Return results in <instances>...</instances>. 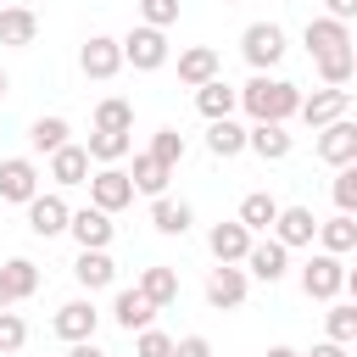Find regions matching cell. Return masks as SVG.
I'll return each instance as SVG.
<instances>
[{
    "label": "cell",
    "mask_w": 357,
    "mask_h": 357,
    "mask_svg": "<svg viewBox=\"0 0 357 357\" xmlns=\"http://www.w3.org/2000/svg\"><path fill=\"white\" fill-rule=\"evenodd\" d=\"M84 151H89V162H100V167H112V162H123V156L134 151V139H128V134H112V128H95Z\"/></svg>",
    "instance_id": "f546056e"
},
{
    "label": "cell",
    "mask_w": 357,
    "mask_h": 357,
    "mask_svg": "<svg viewBox=\"0 0 357 357\" xmlns=\"http://www.w3.org/2000/svg\"><path fill=\"white\" fill-rule=\"evenodd\" d=\"M301 290H307L312 301H335V296L346 290V262H340L335 251L307 257V268H301Z\"/></svg>",
    "instance_id": "277c9868"
},
{
    "label": "cell",
    "mask_w": 357,
    "mask_h": 357,
    "mask_svg": "<svg viewBox=\"0 0 357 357\" xmlns=\"http://www.w3.org/2000/svg\"><path fill=\"white\" fill-rule=\"evenodd\" d=\"M223 6H240V0H223Z\"/></svg>",
    "instance_id": "f907efd6"
},
{
    "label": "cell",
    "mask_w": 357,
    "mask_h": 357,
    "mask_svg": "<svg viewBox=\"0 0 357 357\" xmlns=\"http://www.w3.org/2000/svg\"><path fill=\"white\" fill-rule=\"evenodd\" d=\"M218 50L212 45H190V50H178V84H190V89H201V84H212L218 78Z\"/></svg>",
    "instance_id": "44dd1931"
},
{
    "label": "cell",
    "mask_w": 357,
    "mask_h": 357,
    "mask_svg": "<svg viewBox=\"0 0 357 357\" xmlns=\"http://www.w3.org/2000/svg\"><path fill=\"white\" fill-rule=\"evenodd\" d=\"M346 106H351V89H312V95H301V123L307 128H324V123H335V117H346Z\"/></svg>",
    "instance_id": "5bb4252c"
},
{
    "label": "cell",
    "mask_w": 357,
    "mask_h": 357,
    "mask_svg": "<svg viewBox=\"0 0 357 357\" xmlns=\"http://www.w3.org/2000/svg\"><path fill=\"white\" fill-rule=\"evenodd\" d=\"M151 156L167 162V167H178V162H184V134H178V128H156V134H151Z\"/></svg>",
    "instance_id": "74e56055"
},
{
    "label": "cell",
    "mask_w": 357,
    "mask_h": 357,
    "mask_svg": "<svg viewBox=\"0 0 357 357\" xmlns=\"http://www.w3.org/2000/svg\"><path fill=\"white\" fill-rule=\"evenodd\" d=\"M262 357H301V351H296V346H268Z\"/></svg>",
    "instance_id": "7dc6e473"
},
{
    "label": "cell",
    "mask_w": 357,
    "mask_h": 357,
    "mask_svg": "<svg viewBox=\"0 0 357 357\" xmlns=\"http://www.w3.org/2000/svg\"><path fill=\"white\" fill-rule=\"evenodd\" d=\"M67 117H33V128H28V145L39 151V156H50V151H61L67 145Z\"/></svg>",
    "instance_id": "4dcf8cb0"
},
{
    "label": "cell",
    "mask_w": 357,
    "mask_h": 357,
    "mask_svg": "<svg viewBox=\"0 0 357 357\" xmlns=\"http://www.w3.org/2000/svg\"><path fill=\"white\" fill-rule=\"evenodd\" d=\"M22 346H28V324L6 307V312H0V357H11V351H22Z\"/></svg>",
    "instance_id": "f35d334b"
},
{
    "label": "cell",
    "mask_w": 357,
    "mask_h": 357,
    "mask_svg": "<svg viewBox=\"0 0 357 357\" xmlns=\"http://www.w3.org/2000/svg\"><path fill=\"white\" fill-rule=\"evenodd\" d=\"M139 22H151V28H173V22H178V0H139Z\"/></svg>",
    "instance_id": "ab89813d"
},
{
    "label": "cell",
    "mask_w": 357,
    "mask_h": 357,
    "mask_svg": "<svg viewBox=\"0 0 357 357\" xmlns=\"http://www.w3.org/2000/svg\"><path fill=\"white\" fill-rule=\"evenodd\" d=\"M318 245H324V251H335V257H346V251H357V218H351V212H335V218H318Z\"/></svg>",
    "instance_id": "d4e9b609"
},
{
    "label": "cell",
    "mask_w": 357,
    "mask_h": 357,
    "mask_svg": "<svg viewBox=\"0 0 357 357\" xmlns=\"http://www.w3.org/2000/svg\"><path fill=\"white\" fill-rule=\"evenodd\" d=\"M0 273H6V284H11V301H28V296L39 290V268H33L28 257H11V262H0Z\"/></svg>",
    "instance_id": "d6a6232c"
},
{
    "label": "cell",
    "mask_w": 357,
    "mask_h": 357,
    "mask_svg": "<svg viewBox=\"0 0 357 357\" xmlns=\"http://www.w3.org/2000/svg\"><path fill=\"white\" fill-rule=\"evenodd\" d=\"M67 234L78 240V251H106L117 229H112V212H100V206H78L73 223H67Z\"/></svg>",
    "instance_id": "8fae6325"
},
{
    "label": "cell",
    "mask_w": 357,
    "mask_h": 357,
    "mask_svg": "<svg viewBox=\"0 0 357 357\" xmlns=\"http://www.w3.org/2000/svg\"><path fill=\"white\" fill-rule=\"evenodd\" d=\"M324 329H329V340L351 346V340H357V301H335V307L324 312Z\"/></svg>",
    "instance_id": "d590c367"
},
{
    "label": "cell",
    "mask_w": 357,
    "mask_h": 357,
    "mask_svg": "<svg viewBox=\"0 0 357 357\" xmlns=\"http://www.w3.org/2000/svg\"><path fill=\"white\" fill-rule=\"evenodd\" d=\"M67 223H73V206H67L56 190H50V195L39 190V195L28 201V229H33L39 240H56V234H67Z\"/></svg>",
    "instance_id": "ba28073f"
},
{
    "label": "cell",
    "mask_w": 357,
    "mask_h": 357,
    "mask_svg": "<svg viewBox=\"0 0 357 357\" xmlns=\"http://www.w3.org/2000/svg\"><path fill=\"white\" fill-rule=\"evenodd\" d=\"M95 128H112V134H128V128H134V106H128L123 95H106V100L95 106Z\"/></svg>",
    "instance_id": "e575fe53"
},
{
    "label": "cell",
    "mask_w": 357,
    "mask_h": 357,
    "mask_svg": "<svg viewBox=\"0 0 357 357\" xmlns=\"http://www.w3.org/2000/svg\"><path fill=\"white\" fill-rule=\"evenodd\" d=\"M346 290H351V301H357V268H346Z\"/></svg>",
    "instance_id": "c3c4849f"
},
{
    "label": "cell",
    "mask_w": 357,
    "mask_h": 357,
    "mask_svg": "<svg viewBox=\"0 0 357 357\" xmlns=\"http://www.w3.org/2000/svg\"><path fill=\"white\" fill-rule=\"evenodd\" d=\"M167 56H173L167 28H151V22L128 28V39H123V67H134V73H156V67H167Z\"/></svg>",
    "instance_id": "7a4b0ae2"
},
{
    "label": "cell",
    "mask_w": 357,
    "mask_h": 357,
    "mask_svg": "<svg viewBox=\"0 0 357 357\" xmlns=\"http://www.w3.org/2000/svg\"><path fill=\"white\" fill-rule=\"evenodd\" d=\"M324 17H335V22H351V17H357V0H324Z\"/></svg>",
    "instance_id": "7bdbcfd3"
},
{
    "label": "cell",
    "mask_w": 357,
    "mask_h": 357,
    "mask_svg": "<svg viewBox=\"0 0 357 357\" xmlns=\"http://www.w3.org/2000/svg\"><path fill=\"white\" fill-rule=\"evenodd\" d=\"M301 39H307L312 61H318V56H335V50H351V28H346V22H335V17H307Z\"/></svg>",
    "instance_id": "e0dca14e"
},
{
    "label": "cell",
    "mask_w": 357,
    "mask_h": 357,
    "mask_svg": "<svg viewBox=\"0 0 357 357\" xmlns=\"http://www.w3.org/2000/svg\"><path fill=\"white\" fill-rule=\"evenodd\" d=\"M234 106H240V89H234V84H223V78H212V84H201V89H195V112H201L206 123L234 117Z\"/></svg>",
    "instance_id": "cb8c5ba5"
},
{
    "label": "cell",
    "mask_w": 357,
    "mask_h": 357,
    "mask_svg": "<svg viewBox=\"0 0 357 357\" xmlns=\"http://www.w3.org/2000/svg\"><path fill=\"white\" fill-rule=\"evenodd\" d=\"M318 78H324L329 89H346V84L357 78V56H351V50H335V56H318Z\"/></svg>",
    "instance_id": "836d02e7"
},
{
    "label": "cell",
    "mask_w": 357,
    "mask_h": 357,
    "mask_svg": "<svg viewBox=\"0 0 357 357\" xmlns=\"http://www.w3.org/2000/svg\"><path fill=\"white\" fill-rule=\"evenodd\" d=\"M284 28L279 22H251L245 33H240V56L251 61V73H268V67H279L284 61Z\"/></svg>",
    "instance_id": "3957f363"
},
{
    "label": "cell",
    "mask_w": 357,
    "mask_h": 357,
    "mask_svg": "<svg viewBox=\"0 0 357 357\" xmlns=\"http://www.w3.org/2000/svg\"><path fill=\"white\" fill-rule=\"evenodd\" d=\"M279 245H312L318 240V218H312V206H279V218H273V229H268Z\"/></svg>",
    "instance_id": "9a60e30c"
},
{
    "label": "cell",
    "mask_w": 357,
    "mask_h": 357,
    "mask_svg": "<svg viewBox=\"0 0 357 357\" xmlns=\"http://www.w3.org/2000/svg\"><path fill=\"white\" fill-rule=\"evenodd\" d=\"M33 195H39V167H33L28 156H6V162H0V201L28 206Z\"/></svg>",
    "instance_id": "7c38bea8"
},
{
    "label": "cell",
    "mask_w": 357,
    "mask_h": 357,
    "mask_svg": "<svg viewBox=\"0 0 357 357\" xmlns=\"http://www.w3.org/2000/svg\"><path fill=\"white\" fill-rule=\"evenodd\" d=\"M240 106L251 112V123H290L301 112V89L290 78L251 73V84H240Z\"/></svg>",
    "instance_id": "6da1fadb"
},
{
    "label": "cell",
    "mask_w": 357,
    "mask_h": 357,
    "mask_svg": "<svg viewBox=\"0 0 357 357\" xmlns=\"http://www.w3.org/2000/svg\"><path fill=\"white\" fill-rule=\"evenodd\" d=\"M134 357H173V335H162V329H139V335H134Z\"/></svg>",
    "instance_id": "60d3db41"
},
{
    "label": "cell",
    "mask_w": 357,
    "mask_h": 357,
    "mask_svg": "<svg viewBox=\"0 0 357 357\" xmlns=\"http://www.w3.org/2000/svg\"><path fill=\"white\" fill-rule=\"evenodd\" d=\"M290 145H296V139L284 134V123H251V128H245V151H257L262 162H284Z\"/></svg>",
    "instance_id": "7402d4cb"
},
{
    "label": "cell",
    "mask_w": 357,
    "mask_h": 357,
    "mask_svg": "<svg viewBox=\"0 0 357 357\" xmlns=\"http://www.w3.org/2000/svg\"><path fill=\"white\" fill-rule=\"evenodd\" d=\"M139 290H145L156 307H173V301H178V273L156 262V268H145V273H139Z\"/></svg>",
    "instance_id": "1f68e13d"
},
{
    "label": "cell",
    "mask_w": 357,
    "mask_h": 357,
    "mask_svg": "<svg viewBox=\"0 0 357 357\" xmlns=\"http://www.w3.org/2000/svg\"><path fill=\"white\" fill-rule=\"evenodd\" d=\"M6 307H17V301H11V284H6V273H0V312H6Z\"/></svg>",
    "instance_id": "bcb514c9"
},
{
    "label": "cell",
    "mask_w": 357,
    "mask_h": 357,
    "mask_svg": "<svg viewBox=\"0 0 357 357\" xmlns=\"http://www.w3.org/2000/svg\"><path fill=\"white\" fill-rule=\"evenodd\" d=\"M173 357H212V340L206 335H184V340H173Z\"/></svg>",
    "instance_id": "b9f144b4"
},
{
    "label": "cell",
    "mask_w": 357,
    "mask_h": 357,
    "mask_svg": "<svg viewBox=\"0 0 357 357\" xmlns=\"http://www.w3.org/2000/svg\"><path fill=\"white\" fill-rule=\"evenodd\" d=\"M206 151H212L218 162L240 156V151H245V128H240L234 117H218V123H206Z\"/></svg>",
    "instance_id": "83f0119b"
},
{
    "label": "cell",
    "mask_w": 357,
    "mask_h": 357,
    "mask_svg": "<svg viewBox=\"0 0 357 357\" xmlns=\"http://www.w3.org/2000/svg\"><path fill=\"white\" fill-rule=\"evenodd\" d=\"M273 218H279V201H273L268 190H251V195L240 201V223H245L251 234H268V229H273Z\"/></svg>",
    "instance_id": "f1b7e54d"
},
{
    "label": "cell",
    "mask_w": 357,
    "mask_h": 357,
    "mask_svg": "<svg viewBox=\"0 0 357 357\" xmlns=\"http://www.w3.org/2000/svg\"><path fill=\"white\" fill-rule=\"evenodd\" d=\"M6 89H11V78H6V67H0V100H6Z\"/></svg>",
    "instance_id": "681fc988"
},
{
    "label": "cell",
    "mask_w": 357,
    "mask_h": 357,
    "mask_svg": "<svg viewBox=\"0 0 357 357\" xmlns=\"http://www.w3.org/2000/svg\"><path fill=\"white\" fill-rule=\"evenodd\" d=\"M50 178H56V190H73V184H89V151L84 145H61V151H50Z\"/></svg>",
    "instance_id": "ac0fdd59"
},
{
    "label": "cell",
    "mask_w": 357,
    "mask_h": 357,
    "mask_svg": "<svg viewBox=\"0 0 357 357\" xmlns=\"http://www.w3.org/2000/svg\"><path fill=\"white\" fill-rule=\"evenodd\" d=\"M95 324H100V312H95V301L89 296H78V301H61L56 307V318H50V329L73 346V340H95Z\"/></svg>",
    "instance_id": "30bf717a"
},
{
    "label": "cell",
    "mask_w": 357,
    "mask_h": 357,
    "mask_svg": "<svg viewBox=\"0 0 357 357\" xmlns=\"http://www.w3.org/2000/svg\"><path fill=\"white\" fill-rule=\"evenodd\" d=\"M73 279H78L84 290H106V284L117 279V262H112L106 251H78V262H73Z\"/></svg>",
    "instance_id": "4316f807"
},
{
    "label": "cell",
    "mask_w": 357,
    "mask_h": 357,
    "mask_svg": "<svg viewBox=\"0 0 357 357\" xmlns=\"http://www.w3.org/2000/svg\"><path fill=\"white\" fill-rule=\"evenodd\" d=\"M206 245H212V257H218V262H245V251H251V229H245L240 218H229V223H212Z\"/></svg>",
    "instance_id": "ffe728a7"
},
{
    "label": "cell",
    "mask_w": 357,
    "mask_h": 357,
    "mask_svg": "<svg viewBox=\"0 0 357 357\" xmlns=\"http://www.w3.org/2000/svg\"><path fill=\"white\" fill-rule=\"evenodd\" d=\"M67 357H106V351H100L95 340H73V346H67Z\"/></svg>",
    "instance_id": "f6af8a7d"
},
{
    "label": "cell",
    "mask_w": 357,
    "mask_h": 357,
    "mask_svg": "<svg viewBox=\"0 0 357 357\" xmlns=\"http://www.w3.org/2000/svg\"><path fill=\"white\" fill-rule=\"evenodd\" d=\"M78 67H84V78H95V84L117 78V73H123V39H112V33H89L84 50H78Z\"/></svg>",
    "instance_id": "5b68a950"
},
{
    "label": "cell",
    "mask_w": 357,
    "mask_h": 357,
    "mask_svg": "<svg viewBox=\"0 0 357 357\" xmlns=\"http://www.w3.org/2000/svg\"><path fill=\"white\" fill-rule=\"evenodd\" d=\"M245 290H251V279H245L240 262H218V268L206 273V301H212L218 312H234V307L245 301Z\"/></svg>",
    "instance_id": "52a82bcc"
},
{
    "label": "cell",
    "mask_w": 357,
    "mask_h": 357,
    "mask_svg": "<svg viewBox=\"0 0 357 357\" xmlns=\"http://www.w3.org/2000/svg\"><path fill=\"white\" fill-rule=\"evenodd\" d=\"M134 178L112 162V167H100V173H89V206H100V212H123V206H134Z\"/></svg>",
    "instance_id": "8992f818"
},
{
    "label": "cell",
    "mask_w": 357,
    "mask_h": 357,
    "mask_svg": "<svg viewBox=\"0 0 357 357\" xmlns=\"http://www.w3.org/2000/svg\"><path fill=\"white\" fill-rule=\"evenodd\" d=\"M329 195H335V206H340V212H351V218H357V162L335 167V184H329Z\"/></svg>",
    "instance_id": "8d00e7d4"
},
{
    "label": "cell",
    "mask_w": 357,
    "mask_h": 357,
    "mask_svg": "<svg viewBox=\"0 0 357 357\" xmlns=\"http://www.w3.org/2000/svg\"><path fill=\"white\" fill-rule=\"evenodd\" d=\"M33 39H39V17H33L28 6H0V45L28 50Z\"/></svg>",
    "instance_id": "603a6c76"
},
{
    "label": "cell",
    "mask_w": 357,
    "mask_h": 357,
    "mask_svg": "<svg viewBox=\"0 0 357 357\" xmlns=\"http://www.w3.org/2000/svg\"><path fill=\"white\" fill-rule=\"evenodd\" d=\"M190 223H195L190 201H173V195H156V201H151V229H156V234L184 240V234H190Z\"/></svg>",
    "instance_id": "d6986e66"
},
{
    "label": "cell",
    "mask_w": 357,
    "mask_h": 357,
    "mask_svg": "<svg viewBox=\"0 0 357 357\" xmlns=\"http://www.w3.org/2000/svg\"><path fill=\"white\" fill-rule=\"evenodd\" d=\"M351 56H357V39H351Z\"/></svg>",
    "instance_id": "816d5d0a"
},
{
    "label": "cell",
    "mask_w": 357,
    "mask_h": 357,
    "mask_svg": "<svg viewBox=\"0 0 357 357\" xmlns=\"http://www.w3.org/2000/svg\"><path fill=\"white\" fill-rule=\"evenodd\" d=\"M318 156H324L329 167H346V162H357V123H351V117H335V123H324V128H318Z\"/></svg>",
    "instance_id": "4fadbf2b"
},
{
    "label": "cell",
    "mask_w": 357,
    "mask_h": 357,
    "mask_svg": "<svg viewBox=\"0 0 357 357\" xmlns=\"http://www.w3.org/2000/svg\"><path fill=\"white\" fill-rule=\"evenodd\" d=\"M245 273L262 279V284H279V279L290 273V245H279L273 234H268V240H251V251H245Z\"/></svg>",
    "instance_id": "9c48e42d"
},
{
    "label": "cell",
    "mask_w": 357,
    "mask_h": 357,
    "mask_svg": "<svg viewBox=\"0 0 357 357\" xmlns=\"http://www.w3.org/2000/svg\"><path fill=\"white\" fill-rule=\"evenodd\" d=\"M301 357H351V351H346L340 340H318V346H312V351H301Z\"/></svg>",
    "instance_id": "ee69618b"
},
{
    "label": "cell",
    "mask_w": 357,
    "mask_h": 357,
    "mask_svg": "<svg viewBox=\"0 0 357 357\" xmlns=\"http://www.w3.org/2000/svg\"><path fill=\"white\" fill-rule=\"evenodd\" d=\"M156 301L134 284V290H117V301H112V318H117V329H128V335H139V329H151L156 324Z\"/></svg>",
    "instance_id": "2e32d148"
},
{
    "label": "cell",
    "mask_w": 357,
    "mask_h": 357,
    "mask_svg": "<svg viewBox=\"0 0 357 357\" xmlns=\"http://www.w3.org/2000/svg\"><path fill=\"white\" fill-rule=\"evenodd\" d=\"M128 178H134V190H139V195H151V201H156V195H167V178H173V167H167V162H156L151 151H139Z\"/></svg>",
    "instance_id": "484cf974"
}]
</instances>
